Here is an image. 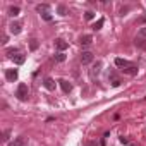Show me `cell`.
Listing matches in <instances>:
<instances>
[{
  "label": "cell",
  "instance_id": "cell-1",
  "mask_svg": "<svg viewBox=\"0 0 146 146\" xmlns=\"http://www.w3.org/2000/svg\"><path fill=\"white\" fill-rule=\"evenodd\" d=\"M16 96H17L21 102H28V98H29V90H28V86H26L24 83H21V84L17 86Z\"/></svg>",
  "mask_w": 146,
  "mask_h": 146
},
{
  "label": "cell",
  "instance_id": "cell-2",
  "mask_svg": "<svg viewBox=\"0 0 146 146\" xmlns=\"http://www.w3.org/2000/svg\"><path fill=\"white\" fill-rule=\"evenodd\" d=\"M17 76H19L17 69H7V70H5V78H7V81H9V83L17 81Z\"/></svg>",
  "mask_w": 146,
  "mask_h": 146
},
{
  "label": "cell",
  "instance_id": "cell-3",
  "mask_svg": "<svg viewBox=\"0 0 146 146\" xmlns=\"http://www.w3.org/2000/svg\"><path fill=\"white\" fill-rule=\"evenodd\" d=\"M79 60H81V64H90V62H93V53L91 52H83Z\"/></svg>",
  "mask_w": 146,
  "mask_h": 146
},
{
  "label": "cell",
  "instance_id": "cell-4",
  "mask_svg": "<svg viewBox=\"0 0 146 146\" xmlns=\"http://www.w3.org/2000/svg\"><path fill=\"white\" fill-rule=\"evenodd\" d=\"M58 84H60V88H62V91H64V93H70L72 84H70L69 81H65V79H58Z\"/></svg>",
  "mask_w": 146,
  "mask_h": 146
},
{
  "label": "cell",
  "instance_id": "cell-5",
  "mask_svg": "<svg viewBox=\"0 0 146 146\" xmlns=\"http://www.w3.org/2000/svg\"><path fill=\"white\" fill-rule=\"evenodd\" d=\"M9 31H11L12 35H19V33L23 31V26H21L19 23H11V26H9Z\"/></svg>",
  "mask_w": 146,
  "mask_h": 146
},
{
  "label": "cell",
  "instance_id": "cell-6",
  "mask_svg": "<svg viewBox=\"0 0 146 146\" xmlns=\"http://www.w3.org/2000/svg\"><path fill=\"white\" fill-rule=\"evenodd\" d=\"M55 46H57V50H58V52H64V50H67L69 43H67V41H64L62 38H58V40H55Z\"/></svg>",
  "mask_w": 146,
  "mask_h": 146
},
{
  "label": "cell",
  "instance_id": "cell-7",
  "mask_svg": "<svg viewBox=\"0 0 146 146\" xmlns=\"http://www.w3.org/2000/svg\"><path fill=\"white\" fill-rule=\"evenodd\" d=\"M26 144V136H19V137H16L12 143H9L7 146H24Z\"/></svg>",
  "mask_w": 146,
  "mask_h": 146
},
{
  "label": "cell",
  "instance_id": "cell-8",
  "mask_svg": "<svg viewBox=\"0 0 146 146\" xmlns=\"http://www.w3.org/2000/svg\"><path fill=\"white\" fill-rule=\"evenodd\" d=\"M137 67L136 65H129V67H125V69H122V72H124V74H127V76H136L137 74Z\"/></svg>",
  "mask_w": 146,
  "mask_h": 146
},
{
  "label": "cell",
  "instance_id": "cell-9",
  "mask_svg": "<svg viewBox=\"0 0 146 146\" xmlns=\"http://www.w3.org/2000/svg\"><path fill=\"white\" fill-rule=\"evenodd\" d=\"M100 69H102V62H96L93 67H91V70H90V74H91V78L95 79L98 74H100Z\"/></svg>",
  "mask_w": 146,
  "mask_h": 146
},
{
  "label": "cell",
  "instance_id": "cell-10",
  "mask_svg": "<svg viewBox=\"0 0 146 146\" xmlns=\"http://www.w3.org/2000/svg\"><path fill=\"white\" fill-rule=\"evenodd\" d=\"M79 43H81L83 46H88V45L93 43V36H91V35H84V36L79 38Z\"/></svg>",
  "mask_w": 146,
  "mask_h": 146
},
{
  "label": "cell",
  "instance_id": "cell-11",
  "mask_svg": "<svg viewBox=\"0 0 146 146\" xmlns=\"http://www.w3.org/2000/svg\"><path fill=\"white\" fill-rule=\"evenodd\" d=\"M43 86H45L48 91H53V90H55V81H53L52 78H46V79L43 81Z\"/></svg>",
  "mask_w": 146,
  "mask_h": 146
},
{
  "label": "cell",
  "instance_id": "cell-12",
  "mask_svg": "<svg viewBox=\"0 0 146 146\" xmlns=\"http://www.w3.org/2000/svg\"><path fill=\"white\" fill-rule=\"evenodd\" d=\"M115 65H117V67H122V69H125V67H129L131 64H129L125 58H120V57H117V58H115Z\"/></svg>",
  "mask_w": 146,
  "mask_h": 146
},
{
  "label": "cell",
  "instance_id": "cell-13",
  "mask_svg": "<svg viewBox=\"0 0 146 146\" xmlns=\"http://www.w3.org/2000/svg\"><path fill=\"white\" fill-rule=\"evenodd\" d=\"M108 79H110V84H112L113 88L120 86V83H122V81H120V78H117L115 74H110V76H108Z\"/></svg>",
  "mask_w": 146,
  "mask_h": 146
},
{
  "label": "cell",
  "instance_id": "cell-14",
  "mask_svg": "<svg viewBox=\"0 0 146 146\" xmlns=\"http://www.w3.org/2000/svg\"><path fill=\"white\" fill-rule=\"evenodd\" d=\"M48 9H50V5H46V4H40V5H36V11H38L40 14H41V12H43V14H46V12H48Z\"/></svg>",
  "mask_w": 146,
  "mask_h": 146
},
{
  "label": "cell",
  "instance_id": "cell-15",
  "mask_svg": "<svg viewBox=\"0 0 146 146\" xmlns=\"http://www.w3.org/2000/svg\"><path fill=\"white\" fill-rule=\"evenodd\" d=\"M5 53H7V57H9V58H14V57L19 53V50H17V48H7V52H5Z\"/></svg>",
  "mask_w": 146,
  "mask_h": 146
},
{
  "label": "cell",
  "instance_id": "cell-16",
  "mask_svg": "<svg viewBox=\"0 0 146 146\" xmlns=\"http://www.w3.org/2000/svg\"><path fill=\"white\" fill-rule=\"evenodd\" d=\"M24 60H26V57H24L23 53H17V55L14 57V62H16L17 65H21V64H24Z\"/></svg>",
  "mask_w": 146,
  "mask_h": 146
},
{
  "label": "cell",
  "instance_id": "cell-17",
  "mask_svg": "<svg viewBox=\"0 0 146 146\" xmlns=\"http://www.w3.org/2000/svg\"><path fill=\"white\" fill-rule=\"evenodd\" d=\"M19 12H21V9H19V7H11V9H9V16H12V17L19 16Z\"/></svg>",
  "mask_w": 146,
  "mask_h": 146
},
{
  "label": "cell",
  "instance_id": "cell-18",
  "mask_svg": "<svg viewBox=\"0 0 146 146\" xmlns=\"http://www.w3.org/2000/svg\"><path fill=\"white\" fill-rule=\"evenodd\" d=\"M103 23H105L103 19H98V21H96V23L93 24V29H95V31H98V29H102V26H103Z\"/></svg>",
  "mask_w": 146,
  "mask_h": 146
},
{
  "label": "cell",
  "instance_id": "cell-19",
  "mask_svg": "<svg viewBox=\"0 0 146 146\" xmlns=\"http://www.w3.org/2000/svg\"><path fill=\"white\" fill-rule=\"evenodd\" d=\"M136 46H139V48H146V43H144V40L143 38H136Z\"/></svg>",
  "mask_w": 146,
  "mask_h": 146
},
{
  "label": "cell",
  "instance_id": "cell-20",
  "mask_svg": "<svg viewBox=\"0 0 146 146\" xmlns=\"http://www.w3.org/2000/svg\"><path fill=\"white\" fill-rule=\"evenodd\" d=\"M55 60H57V62H64V60H65V53H64V52L55 53Z\"/></svg>",
  "mask_w": 146,
  "mask_h": 146
},
{
  "label": "cell",
  "instance_id": "cell-21",
  "mask_svg": "<svg viewBox=\"0 0 146 146\" xmlns=\"http://www.w3.org/2000/svg\"><path fill=\"white\" fill-rule=\"evenodd\" d=\"M58 14L60 16H67V7L65 5H58Z\"/></svg>",
  "mask_w": 146,
  "mask_h": 146
},
{
  "label": "cell",
  "instance_id": "cell-22",
  "mask_svg": "<svg viewBox=\"0 0 146 146\" xmlns=\"http://www.w3.org/2000/svg\"><path fill=\"white\" fill-rule=\"evenodd\" d=\"M137 36H139V38H143V40L146 38V26H143V28L139 29V33H137Z\"/></svg>",
  "mask_w": 146,
  "mask_h": 146
},
{
  "label": "cell",
  "instance_id": "cell-23",
  "mask_svg": "<svg viewBox=\"0 0 146 146\" xmlns=\"http://www.w3.org/2000/svg\"><path fill=\"white\" fill-rule=\"evenodd\" d=\"M29 48H31V50H36V48H38V40H31V41H29Z\"/></svg>",
  "mask_w": 146,
  "mask_h": 146
},
{
  "label": "cell",
  "instance_id": "cell-24",
  "mask_svg": "<svg viewBox=\"0 0 146 146\" xmlns=\"http://www.w3.org/2000/svg\"><path fill=\"white\" fill-rule=\"evenodd\" d=\"M84 17H86V19H88V21H91V19H93V17H95V12H91V11H88V12H86V14H84Z\"/></svg>",
  "mask_w": 146,
  "mask_h": 146
},
{
  "label": "cell",
  "instance_id": "cell-25",
  "mask_svg": "<svg viewBox=\"0 0 146 146\" xmlns=\"http://www.w3.org/2000/svg\"><path fill=\"white\" fill-rule=\"evenodd\" d=\"M41 17H43L45 21H52V16H50L48 12H46V14H41Z\"/></svg>",
  "mask_w": 146,
  "mask_h": 146
},
{
  "label": "cell",
  "instance_id": "cell-26",
  "mask_svg": "<svg viewBox=\"0 0 146 146\" xmlns=\"http://www.w3.org/2000/svg\"><path fill=\"white\" fill-rule=\"evenodd\" d=\"M9 134H11V131H5L4 132V141H9Z\"/></svg>",
  "mask_w": 146,
  "mask_h": 146
}]
</instances>
